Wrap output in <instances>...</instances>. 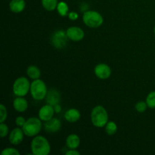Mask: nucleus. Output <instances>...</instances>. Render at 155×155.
I'll return each instance as SVG.
<instances>
[{
    "label": "nucleus",
    "mask_w": 155,
    "mask_h": 155,
    "mask_svg": "<svg viewBox=\"0 0 155 155\" xmlns=\"http://www.w3.org/2000/svg\"><path fill=\"white\" fill-rule=\"evenodd\" d=\"M8 117L7 109L4 104L0 105V123H4Z\"/></svg>",
    "instance_id": "393cba45"
},
{
    "label": "nucleus",
    "mask_w": 155,
    "mask_h": 155,
    "mask_svg": "<svg viewBox=\"0 0 155 155\" xmlns=\"http://www.w3.org/2000/svg\"><path fill=\"white\" fill-rule=\"evenodd\" d=\"M68 39L74 42H79L84 38L85 33L79 27H70L66 31Z\"/></svg>",
    "instance_id": "1a4fd4ad"
},
{
    "label": "nucleus",
    "mask_w": 155,
    "mask_h": 155,
    "mask_svg": "<svg viewBox=\"0 0 155 155\" xmlns=\"http://www.w3.org/2000/svg\"><path fill=\"white\" fill-rule=\"evenodd\" d=\"M2 155H20L21 153L15 148H6L5 149L2 150V151L1 152Z\"/></svg>",
    "instance_id": "b1692460"
},
{
    "label": "nucleus",
    "mask_w": 155,
    "mask_h": 155,
    "mask_svg": "<svg viewBox=\"0 0 155 155\" xmlns=\"http://www.w3.org/2000/svg\"><path fill=\"white\" fill-rule=\"evenodd\" d=\"M13 107L18 112H24L28 108V102L24 97L17 96L13 101Z\"/></svg>",
    "instance_id": "4468645a"
},
{
    "label": "nucleus",
    "mask_w": 155,
    "mask_h": 155,
    "mask_svg": "<svg viewBox=\"0 0 155 155\" xmlns=\"http://www.w3.org/2000/svg\"><path fill=\"white\" fill-rule=\"evenodd\" d=\"M24 131H23L22 128L20 127H17L12 130V131L9 133V142L12 145H18L22 142L24 140Z\"/></svg>",
    "instance_id": "9d476101"
},
{
    "label": "nucleus",
    "mask_w": 155,
    "mask_h": 155,
    "mask_svg": "<svg viewBox=\"0 0 155 155\" xmlns=\"http://www.w3.org/2000/svg\"><path fill=\"white\" fill-rule=\"evenodd\" d=\"M61 128V123L58 118L52 117L51 120L45 121L44 124V129L47 133H57Z\"/></svg>",
    "instance_id": "f8f14e48"
},
{
    "label": "nucleus",
    "mask_w": 155,
    "mask_h": 155,
    "mask_svg": "<svg viewBox=\"0 0 155 155\" xmlns=\"http://www.w3.org/2000/svg\"><path fill=\"white\" fill-rule=\"evenodd\" d=\"M83 21L85 25L90 28H98L102 25L104 19L102 15L98 12L88 10L83 13Z\"/></svg>",
    "instance_id": "20e7f679"
},
{
    "label": "nucleus",
    "mask_w": 155,
    "mask_h": 155,
    "mask_svg": "<svg viewBox=\"0 0 155 155\" xmlns=\"http://www.w3.org/2000/svg\"><path fill=\"white\" fill-rule=\"evenodd\" d=\"M154 35H155V26H154Z\"/></svg>",
    "instance_id": "7c9ffc66"
},
{
    "label": "nucleus",
    "mask_w": 155,
    "mask_h": 155,
    "mask_svg": "<svg viewBox=\"0 0 155 155\" xmlns=\"http://www.w3.org/2000/svg\"><path fill=\"white\" fill-rule=\"evenodd\" d=\"M33 155H47L51 151V146L46 138L42 136H36L30 145Z\"/></svg>",
    "instance_id": "f257e3e1"
},
{
    "label": "nucleus",
    "mask_w": 155,
    "mask_h": 155,
    "mask_svg": "<svg viewBox=\"0 0 155 155\" xmlns=\"http://www.w3.org/2000/svg\"><path fill=\"white\" fill-rule=\"evenodd\" d=\"M68 35L66 31L64 30H57L53 33L51 36V44L56 48H63L68 42Z\"/></svg>",
    "instance_id": "0eeeda50"
},
{
    "label": "nucleus",
    "mask_w": 155,
    "mask_h": 155,
    "mask_svg": "<svg viewBox=\"0 0 155 155\" xmlns=\"http://www.w3.org/2000/svg\"><path fill=\"white\" fill-rule=\"evenodd\" d=\"M58 0H42V5L48 12H52L57 8Z\"/></svg>",
    "instance_id": "6ab92c4d"
},
{
    "label": "nucleus",
    "mask_w": 155,
    "mask_h": 155,
    "mask_svg": "<svg viewBox=\"0 0 155 155\" xmlns=\"http://www.w3.org/2000/svg\"><path fill=\"white\" fill-rule=\"evenodd\" d=\"M105 132L108 136H113L117 131V126L114 121H108L105 125Z\"/></svg>",
    "instance_id": "aec40b11"
},
{
    "label": "nucleus",
    "mask_w": 155,
    "mask_h": 155,
    "mask_svg": "<svg viewBox=\"0 0 155 155\" xmlns=\"http://www.w3.org/2000/svg\"><path fill=\"white\" fill-rule=\"evenodd\" d=\"M95 76L101 80H106L108 79L111 75V69L107 64L104 63H101L97 64L94 69Z\"/></svg>",
    "instance_id": "6e6552de"
},
{
    "label": "nucleus",
    "mask_w": 155,
    "mask_h": 155,
    "mask_svg": "<svg viewBox=\"0 0 155 155\" xmlns=\"http://www.w3.org/2000/svg\"><path fill=\"white\" fill-rule=\"evenodd\" d=\"M27 74L32 80H37L40 77L41 71L38 67L35 66V65H30L27 68Z\"/></svg>",
    "instance_id": "a211bd4d"
},
{
    "label": "nucleus",
    "mask_w": 155,
    "mask_h": 155,
    "mask_svg": "<svg viewBox=\"0 0 155 155\" xmlns=\"http://www.w3.org/2000/svg\"><path fill=\"white\" fill-rule=\"evenodd\" d=\"M54 107V110H55V113H59V112L61 110V107L60 104H56Z\"/></svg>",
    "instance_id": "c756f323"
},
{
    "label": "nucleus",
    "mask_w": 155,
    "mask_h": 155,
    "mask_svg": "<svg viewBox=\"0 0 155 155\" xmlns=\"http://www.w3.org/2000/svg\"><path fill=\"white\" fill-rule=\"evenodd\" d=\"M68 17L70 20H71V21H76V20L78 18L79 16H78V14H77V12H71L68 13Z\"/></svg>",
    "instance_id": "cd10ccee"
},
{
    "label": "nucleus",
    "mask_w": 155,
    "mask_h": 155,
    "mask_svg": "<svg viewBox=\"0 0 155 155\" xmlns=\"http://www.w3.org/2000/svg\"><path fill=\"white\" fill-rule=\"evenodd\" d=\"M148 107L146 101H139V102L136 103V105H135V108H136V111L139 112V113H143V112H145V110H147Z\"/></svg>",
    "instance_id": "5701e85b"
},
{
    "label": "nucleus",
    "mask_w": 155,
    "mask_h": 155,
    "mask_svg": "<svg viewBox=\"0 0 155 155\" xmlns=\"http://www.w3.org/2000/svg\"><path fill=\"white\" fill-rule=\"evenodd\" d=\"M46 104L52 105L53 107L56 104H59L61 100V95L59 92L56 89H51L48 91V93L46 95Z\"/></svg>",
    "instance_id": "ddd939ff"
},
{
    "label": "nucleus",
    "mask_w": 155,
    "mask_h": 155,
    "mask_svg": "<svg viewBox=\"0 0 155 155\" xmlns=\"http://www.w3.org/2000/svg\"><path fill=\"white\" fill-rule=\"evenodd\" d=\"M30 85L31 83H30V81L27 78L24 77H18L14 82L13 87H12L14 94L16 96L24 97L30 91Z\"/></svg>",
    "instance_id": "423d86ee"
},
{
    "label": "nucleus",
    "mask_w": 155,
    "mask_h": 155,
    "mask_svg": "<svg viewBox=\"0 0 155 155\" xmlns=\"http://www.w3.org/2000/svg\"><path fill=\"white\" fill-rule=\"evenodd\" d=\"M57 10L59 15L62 17H65L68 15V12H69V7H68V4L64 2H58L57 6Z\"/></svg>",
    "instance_id": "412c9836"
},
{
    "label": "nucleus",
    "mask_w": 155,
    "mask_h": 155,
    "mask_svg": "<svg viewBox=\"0 0 155 155\" xmlns=\"http://www.w3.org/2000/svg\"><path fill=\"white\" fill-rule=\"evenodd\" d=\"M48 89L45 82L40 79L34 80L30 85V94L33 99L41 101L46 97Z\"/></svg>",
    "instance_id": "39448f33"
},
{
    "label": "nucleus",
    "mask_w": 155,
    "mask_h": 155,
    "mask_svg": "<svg viewBox=\"0 0 155 155\" xmlns=\"http://www.w3.org/2000/svg\"><path fill=\"white\" fill-rule=\"evenodd\" d=\"M80 145V139L77 134H71L67 137L66 145L69 149H77Z\"/></svg>",
    "instance_id": "f3484780"
},
{
    "label": "nucleus",
    "mask_w": 155,
    "mask_h": 155,
    "mask_svg": "<svg viewBox=\"0 0 155 155\" xmlns=\"http://www.w3.org/2000/svg\"><path fill=\"white\" fill-rule=\"evenodd\" d=\"M42 120L37 117H30L26 120L22 130L27 137H35L42 130Z\"/></svg>",
    "instance_id": "7ed1b4c3"
},
{
    "label": "nucleus",
    "mask_w": 155,
    "mask_h": 155,
    "mask_svg": "<svg viewBox=\"0 0 155 155\" xmlns=\"http://www.w3.org/2000/svg\"><path fill=\"white\" fill-rule=\"evenodd\" d=\"M26 7L24 0H11L9 3V8L14 13H21Z\"/></svg>",
    "instance_id": "2eb2a0df"
},
{
    "label": "nucleus",
    "mask_w": 155,
    "mask_h": 155,
    "mask_svg": "<svg viewBox=\"0 0 155 155\" xmlns=\"http://www.w3.org/2000/svg\"><path fill=\"white\" fill-rule=\"evenodd\" d=\"M66 154L68 155H80V151H77V149H70L66 152Z\"/></svg>",
    "instance_id": "c85d7f7f"
},
{
    "label": "nucleus",
    "mask_w": 155,
    "mask_h": 155,
    "mask_svg": "<svg viewBox=\"0 0 155 155\" xmlns=\"http://www.w3.org/2000/svg\"><path fill=\"white\" fill-rule=\"evenodd\" d=\"M80 110L76 108H71L67 110L64 114V118L67 121L70 123H75L80 119Z\"/></svg>",
    "instance_id": "dca6fc26"
},
{
    "label": "nucleus",
    "mask_w": 155,
    "mask_h": 155,
    "mask_svg": "<svg viewBox=\"0 0 155 155\" xmlns=\"http://www.w3.org/2000/svg\"><path fill=\"white\" fill-rule=\"evenodd\" d=\"M54 112H55L54 107L52 105L46 104L39 109V118L42 121H44V122L48 121L54 117Z\"/></svg>",
    "instance_id": "9b49d317"
},
{
    "label": "nucleus",
    "mask_w": 155,
    "mask_h": 155,
    "mask_svg": "<svg viewBox=\"0 0 155 155\" xmlns=\"http://www.w3.org/2000/svg\"><path fill=\"white\" fill-rule=\"evenodd\" d=\"M9 133L8 127L4 123H0V136L2 138H5Z\"/></svg>",
    "instance_id": "a878e982"
},
{
    "label": "nucleus",
    "mask_w": 155,
    "mask_h": 155,
    "mask_svg": "<svg viewBox=\"0 0 155 155\" xmlns=\"http://www.w3.org/2000/svg\"><path fill=\"white\" fill-rule=\"evenodd\" d=\"M145 101H146L148 107L149 108H155V91H152V92H151L148 94Z\"/></svg>",
    "instance_id": "4be33fe9"
},
{
    "label": "nucleus",
    "mask_w": 155,
    "mask_h": 155,
    "mask_svg": "<svg viewBox=\"0 0 155 155\" xmlns=\"http://www.w3.org/2000/svg\"><path fill=\"white\" fill-rule=\"evenodd\" d=\"M91 121L94 127L102 128L108 122V114L103 106L97 105L94 107L91 112Z\"/></svg>",
    "instance_id": "f03ea898"
},
{
    "label": "nucleus",
    "mask_w": 155,
    "mask_h": 155,
    "mask_svg": "<svg viewBox=\"0 0 155 155\" xmlns=\"http://www.w3.org/2000/svg\"><path fill=\"white\" fill-rule=\"evenodd\" d=\"M26 120H25V118H24V117L18 116L17 117L16 119H15V124H16V125L18 126V127H21V128H22L23 126H24V124L26 123Z\"/></svg>",
    "instance_id": "bb28decb"
}]
</instances>
